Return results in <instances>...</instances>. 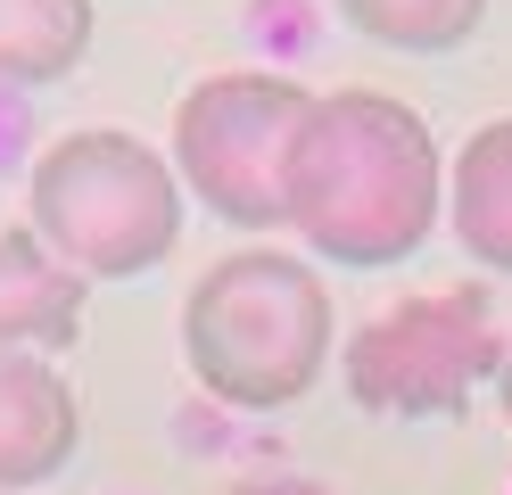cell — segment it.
I'll return each mask as SVG.
<instances>
[{
    "mask_svg": "<svg viewBox=\"0 0 512 495\" xmlns=\"http://www.w3.org/2000/svg\"><path fill=\"white\" fill-rule=\"evenodd\" d=\"M446 215V157L389 91H323L290 149V231L347 273L405 264Z\"/></svg>",
    "mask_w": 512,
    "mask_h": 495,
    "instance_id": "obj_1",
    "label": "cell"
},
{
    "mask_svg": "<svg viewBox=\"0 0 512 495\" xmlns=\"http://www.w3.org/2000/svg\"><path fill=\"white\" fill-rule=\"evenodd\" d=\"M331 355H339L331 289L290 248H232L182 297V363L232 413H281L314 396Z\"/></svg>",
    "mask_w": 512,
    "mask_h": 495,
    "instance_id": "obj_2",
    "label": "cell"
},
{
    "mask_svg": "<svg viewBox=\"0 0 512 495\" xmlns=\"http://www.w3.org/2000/svg\"><path fill=\"white\" fill-rule=\"evenodd\" d=\"M34 240L83 281H141L182 248V174L133 132L83 124L50 141L25 182Z\"/></svg>",
    "mask_w": 512,
    "mask_h": 495,
    "instance_id": "obj_3",
    "label": "cell"
},
{
    "mask_svg": "<svg viewBox=\"0 0 512 495\" xmlns=\"http://www.w3.org/2000/svg\"><path fill=\"white\" fill-rule=\"evenodd\" d=\"M314 91L265 66L207 75L174 99V174L215 223L273 231L290 223V149L306 132Z\"/></svg>",
    "mask_w": 512,
    "mask_h": 495,
    "instance_id": "obj_4",
    "label": "cell"
},
{
    "mask_svg": "<svg viewBox=\"0 0 512 495\" xmlns=\"http://www.w3.org/2000/svg\"><path fill=\"white\" fill-rule=\"evenodd\" d=\"M339 372H347V396H356L364 413L455 421L471 405V388L504 372V322H496L479 281L422 289V297H405V306L372 314L356 339L339 347Z\"/></svg>",
    "mask_w": 512,
    "mask_h": 495,
    "instance_id": "obj_5",
    "label": "cell"
},
{
    "mask_svg": "<svg viewBox=\"0 0 512 495\" xmlns=\"http://www.w3.org/2000/svg\"><path fill=\"white\" fill-rule=\"evenodd\" d=\"M75 446H83V405L67 372L34 347H0V495L58 479Z\"/></svg>",
    "mask_w": 512,
    "mask_h": 495,
    "instance_id": "obj_6",
    "label": "cell"
},
{
    "mask_svg": "<svg viewBox=\"0 0 512 495\" xmlns=\"http://www.w3.org/2000/svg\"><path fill=\"white\" fill-rule=\"evenodd\" d=\"M83 297H91V281L67 273V264L34 240V223L0 231V347H34V355L75 347Z\"/></svg>",
    "mask_w": 512,
    "mask_h": 495,
    "instance_id": "obj_7",
    "label": "cell"
},
{
    "mask_svg": "<svg viewBox=\"0 0 512 495\" xmlns=\"http://www.w3.org/2000/svg\"><path fill=\"white\" fill-rule=\"evenodd\" d=\"M446 223L471 248V264L512 273V116L479 124L455 149V174H446Z\"/></svg>",
    "mask_w": 512,
    "mask_h": 495,
    "instance_id": "obj_8",
    "label": "cell"
},
{
    "mask_svg": "<svg viewBox=\"0 0 512 495\" xmlns=\"http://www.w3.org/2000/svg\"><path fill=\"white\" fill-rule=\"evenodd\" d=\"M91 50V0H0V91L67 83Z\"/></svg>",
    "mask_w": 512,
    "mask_h": 495,
    "instance_id": "obj_9",
    "label": "cell"
},
{
    "mask_svg": "<svg viewBox=\"0 0 512 495\" xmlns=\"http://www.w3.org/2000/svg\"><path fill=\"white\" fill-rule=\"evenodd\" d=\"M331 9L380 50H405V58H438V50H463L488 0H331Z\"/></svg>",
    "mask_w": 512,
    "mask_h": 495,
    "instance_id": "obj_10",
    "label": "cell"
},
{
    "mask_svg": "<svg viewBox=\"0 0 512 495\" xmlns=\"http://www.w3.org/2000/svg\"><path fill=\"white\" fill-rule=\"evenodd\" d=\"M223 495H331L323 479H298V471H273V479H240V487H223Z\"/></svg>",
    "mask_w": 512,
    "mask_h": 495,
    "instance_id": "obj_11",
    "label": "cell"
},
{
    "mask_svg": "<svg viewBox=\"0 0 512 495\" xmlns=\"http://www.w3.org/2000/svg\"><path fill=\"white\" fill-rule=\"evenodd\" d=\"M496 405H504V421H512V339H504V372H496Z\"/></svg>",
    "mask_w": 512,
    "mask_h": 495,
    "instance_id": "obj_12",
    "label": "cell"
}]
</instances>
